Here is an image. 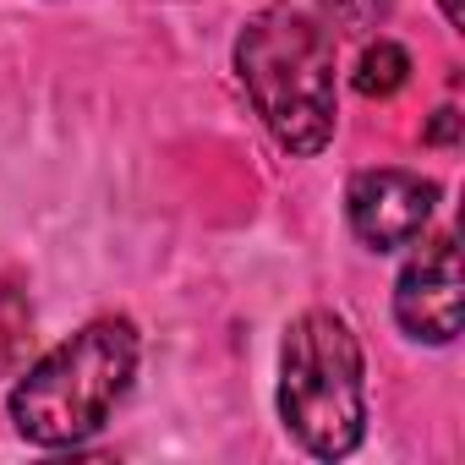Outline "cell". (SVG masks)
<instances>
[{"mask_svg":"<svg viewBox=\"0 0 465 465\" xmlns=\"http://www.w3.org/2000/svg\"><path fill=\"white\" fill-rule=\"evenodd\" d=\"M438 6H443V23L454 34H465V0H438Z\"/></svg>","mask_w":465,"mask_h":465,"instance_id":"cell-8","label":"cell"},{"mask_svg":"<svg viewBox=\"0 0 465 465\" xmlns=\"http://www.w3.org/2000/svg\"><path fill=\"white\" fill-rule=\"evenodd\" d=\"M411 263L394 280V323L421 345H454L460 334V247L454 230L411 242Z\"/></svg>","mask_w":465,"mask_h":465,"instance_id":"cell-5","label":"cell"},{"mask_svg":"<svg viewBox=\"0 0 465 465\" xmlns=\"http://www.w3.org/2000/svg\"><path fill=\"white\" fill-rule=\"evenodd\" d=\"M280 421L312 460H345L367 432V367L329 307L291 318L280 340Z\"/></svg>","mask_w":465,"mask_h":465,"instance_id":"cell-3","label":"cell"},{"mask_svg":"<svg viewBox=\"0 0 465 465\" xmlns=\"http://www.w3.org/2000/svg\"><path fill=\"white\" fill-rule=\"evenodd\" d=\"M454 132H460V115L443 104V110L432 115V126H427V143H454Z\"/></svg>","mask_w":465,"mask_h":465,"instance_id":"cell-7","label":"cell"},{"mask_svg":"<svg viewBox=\"0 0 465 465\" xmlns=\"http://www.w3.org/2000/svg\"><path fill=\"white\" fill-rule=\"evenodd\" d=\"M356 94L361 99H394L405 83H411V55H405V45H394V39H378V45H367L361 50V61H356Z\"/></svg>","mask_w":465,"mask_h":465,"instance_id":"cell-6","label":"cell"},{"mask_svg":"<svg viewBox=\"0 0 465 465\" xmlns=\"http://www.w3.org/2000/svg\"><path fill=\"white\" fill-rule=\"evenodd\" d=\"M137 378V329L126 318H94L55 351H45L12 389V427L34 449H83Z\"/></svg>","mask_w":465,"mask_h":465,"instance_id":"cell-2","label":"cell"},{"mask_svg":"<svg viewBox=\"0 0 465 465\" xmlns=\"http://www.w3.org/2000/svg\"><path fill=\"white\" fill-rule=\"evenodd\" d=\"M236 77L285 153L312 159L334 143L340 126L334 39L318 17L296 6H263L258 17H247L236 39Z\"/></svg>","mask_w":465,"mask_h":465,"instance_id":"cell-1","label":"cell"},{"mask_svg":"<svg viewBox=\"0 0 465 465\" xmlns=\"http://www.w3.org/2000/svg\"><path fill=\"white\" fill-rule=\"evenodd\" d=\"M438 181L416 170H361L345 186V224L367 252H400L432 224Z\"/></svg>","mask_w":465,"mask_h":465,"instance_id":"cell-4","label":"cell"}]
</instances>
